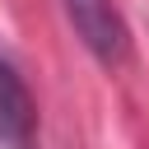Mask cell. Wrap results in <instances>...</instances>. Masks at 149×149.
<instances>
[{"instance_id":"6da1fadb","label":"cell","mask_w":149,"mask_h":149,"mask_svg":"<svg viewBox=\"0 0 149 149\" xmlns=\"http://www.w3.org/2000/svg\"><path fill=\"white\" fill-rule=\"evenodd\" d=\"M65 19L74 28V37L102 61V65H121L130 51V33L126 19L116 9V0H65Z\"/></svg>"},{"instance_id":"7a4b0ae2","label":"cell","mask_w":149,"mask_h":149,"mask_svg":"<svg viewBox=\"0 0 149 149\" xmlns=\"http://www.w3.org/2000/svg\"><path fill=\"white\" fill-rule=\"evenodd\" d=\"M33 135H37L33 93H28V84L19 79V70L0 56V140L14 144V149H33Z\"/></svg>"}]
</instances>
